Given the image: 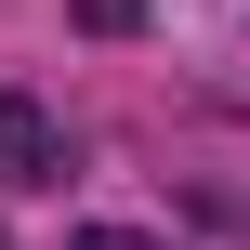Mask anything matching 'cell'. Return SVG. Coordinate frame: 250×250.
I'll return each instance as SVG.
<instances>
[{"instance_id":"cell-1","label":"cell","mask_w":250,"mask_h":250,"mask_svg":"<svg viewBox=\"0 0 250 250\" xmlns=\"http://www.w3.org/2000/svg\"><path fill=\"white\" fill-rule=\"evenodd\" d=\"M0 185H66V132L26 92H0Z\"/></svg>"},{"instance_id":"cell-2","label":"cell","mask_w":250,"mask_h":250,"mask_svg":"<svg viewBox=\"0 0 250 250\" xmlns=\"http://www.w3.org/2000/svg\"><path fill=\"white\" fill-rule=\"evenodd\" d=\"M66 250H158V237H132V224H79Z\"/></svg>"}]
</instances>
